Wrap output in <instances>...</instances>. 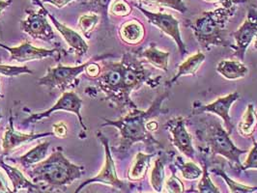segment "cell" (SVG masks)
I'll return each instance as SVG.
<instances>
[{
    "mask_svg": "<svg viewBox=\"0 0 257 193\" xmlns=\"http://www.w3.org/2000/svg\"><path fill=\"white\" fill-rule=\"evenodd\" d=\"M157 153H143L139 152L136 154L131 166L128 168L127 178L131 181L140 182L144 180L148 174L149 168L151 166V161Z\"/></svg>",
    "mask_w": 257,
    "mask_h": 193,
    "instance_id": "cell-21",
    "label": "cell"
},
{
    "mask_svg": "<svg viewBox=\"0 0 257 193\" xmlns=\"http://www.w3.org/2000/svg\"><path fill=\"white\" fill-rule=\"evenodd\" d=\"M205 54L202 52H197L186 58V60H184L181 64L178 65L177 72L174 75V77L166 82V87L169 89L181 77L195 76L199 68L205 62Z\"/></svg>",
    "mask_w": 257,
    "mask_h": 193,
    "instance_id": "cell-19",
    "label": "cell"
},
{
    "mask_svg": "<svg viewBox=\"0 0 257 193\" xmlns=\"http://www.w3.org/2000/svg\"><path fill=\"white\" fill-rule=\"evenodd\" d=\"M39 11L26 9V18L20 23L21 29L31 38L52 45L57 41V36L49 23L47 14L42 7L39 6Z\"/></svg>",
    "mask_w": 257,
    "mask_h": 193,
    "instance_id": "cell-12",
    "label": "cell"
},
{
    "mask_svg": "<svg viewBox=\"0 0 257 193\" xmlns=\"http://www.w3.org/2000/svg\"><path fill=\"white\" fill-rule=\"evenodd\" d=\"M101 67L100 76L94 79L95 86L87 87L85 94L96 98L99 92L103 93L104 97L101 101L122 112L138 107L131 98L133 92L143 85L154 89L161 84L162 76L153 77V73L134 52L124 53L120 61L102 60Z\"/></svg>",
    "mask_w": 257,
    "mask_h": 193,
    "instance_id": "cell-1",
    "label": "cell"
},
{
    "mask_svg": "<svg viewBox=\"0 0 257 193\" xmlns=\"http://www.w3.org/2000/svg\"><path fill=\"white\" fill-rule=\"evenodd\" d=\"M140 1L145 4L169 8L183 15L188 12V7L186 6L184 0H140Z\"/></svg>",
    "mask_w": 257,
    "mask_h": 193,
    "instance_id": "cell-32",
    "label": "cell"
},
{
    "mask_svg": "<svg viewBox=\"0 0 257 193\" xmlns=\"http://www.w3.org/2000/svg\"><path fill=\"white\" fill-rule=\"evenodd\" d=\"M256 34L257 8L251 5L247 10L244 23L232 34L235 45H230L229 47L233 51V56L240 61H244L246 51L252 44Z\"/></svg>",
    "mask_w": 257,
    "mask_h": 193,
    "instance_id": "cell-13",
    "label": "cell"
},
{
    "mask_svg": "<svg viewBox=\"0 0 257 193\" xmlns=\"http://www.w3.org/2000/svg\"><path fill=\"white\" fill-rule=\"evenodd\" d=\"M119 37L127 45H139L145 38V27L137 19L127 21L119 28Z\"/></svg>",
    "mask_w": 257,
    "mask_h": 193,
    "instance_id": "cell-22",
    "label": "cell"
},
{
    "mask_svg": "<svg viewBox=\"0 0 257 193\" xmlns=\"http://www.w3.org/2000/svg\"><path fill=\"white\" fill-rule=\"evenodd\" d=\"M26 172L33 182L44 186L46 192H66L68 186L84 175L85 168L71 162L63 148L56 147L49 157Z\"/></svg>",
    "mask_w": 257,
    "mask_h": 193,
    "instance_id": "cell-3",
    "label": "cell"
},
{
    "mask_svg": "<svg viewBox=\"0 0 257 193\" xmlns=\"http://www.w3.org/2000/svg\"><path fill=\"white\" fill-rule=\"evenodd\" d=\"M236 11L237 5L219 6L214 10L203 12L187 25L203 50L209 51L213 47H228L230 45L226 39V26Z\"/></svg>",
    "mask_w": 257,
    "mask_h": 193,
    "instance_id": "cell-5",
    "label": "cell"
},
{
    "mask_svg": "<svg viewBox=\"0 0 257 193\" xmlns=\"http://www.w3.org/2000/svg\"><path fill=\"white\" fill-rule=\"evenodd\" d=\"M74 1H77V0H42L43 3H49L52 4L54 7L61 9L64 8L65 6H67L68 4L74 2Z\"/></svg>",
    "mask_w": 257,
    "mask_h": 193,
    "instance_id": "cell-39",
    "label": "cell"
},
{
    "mask_svg": "<svg viewBox=\"0 0 257 193\" xmlns=\"http://www.w3.org/2000/svg\"><path fill=\"white\" fill-rule=\"evenodd\" d=\"M0 192H13V190L10 189L7 180L5 179V177L3 176V174L0 171Z\"/></svg>",
    "mask_w": 257,
    "mask_h": 193,
    "instance_id": "cell-40",
    "label": "cell"
},
{
    "mask_svg": "<svg viewBox=\"0 0 257 193\" xmlns=\"http://www.w3.org/2000/svg\"><path fill=\"white\" fill-rule=\"evenodd\" d=\"M206 2H210V3H214V4H220V6H234V5H238L239 3H244L246 2L247 0H204Z\"/></svg>",
    "mask_w": 257,
    "mask_h": 193,
    "instance_id": "cell-38",
    "label": "cell"
},
{
    "mask_svg": "<svg viewBox=\"0 0 257 193\" xmlns=\"http://www.w3.org/2000/svg\"><path fill=\"white\" fill-rule=\"evenodd\" d=\"M216 71L227 80H238L244 78L248 74V69L243 61L226 59L219 61Z\"/></svg>",
    "mask_w": 257,
    "mask_h": 193,
    "instance_id": "cell-24",
    "label": "cell"
},
{
    "mask_svg": "<svg viewBox=\"0 0 257 193\" xmlns=\"http://www.w3.org/2000/svg\"><path fill=\"white\" fill-rule=\"evenodd\" d=\"M97 137L102 143L104 150V162L101 171L93 178L81 182L75 192H80L86 186L93 183H102L104 185H108L119 192L130 193L134 191H141L142 186L137 181L123 180L119 179L116 171L115 162L112 156V151L109 146V141L106 136H104L102 131H97Z\"/></svg>",
    "mask_w": 257,
    "mask_h": 193,
    "instance_id": "cell-6",
    "label": "cell"
},
{
    "mask_svg": "<svg viewBox=\"0 0 257 193\" xmlns=\"http://www.w3.org/2000/svg\"><path fill=\"white\" fill-rule=\"evenodd\" d=\"M165 128L169 133L171 144L190 159H195L196 150L193 146V135L187 128V119L182 116L171 118L167 121Z\"/></svg>",
    "mask_w": 257,
    "mask_h": 193,
    "instance_id": "cell-14",
    "label": "cell"
},
{
    "mask_svg": "<svg viewBox=\"0 0 257 193\" xmlns=\"http://www.w3.org/2000/svg\"><path fill=\"white\" fill-rule=\"evenodd\" d=\"M133 12V6L126 0H115L111 3L109 7V14L119 17L126 18Z\"/></svg>",
    "mask_w": 257,
    "mask_h": 193,
    "instance_id": "cell-34",
    "label": "cell"
},
{
    "mask_svg": "<svg viewBox=\"0 0 257 193\" xmlns=\"http://www.w3.org/2000/svg\"><path fill=\"white\" fill-rule=\"evenodd\" d=\"M101 71H102V67H101V65L98 64V61H92L91 63L87 65L83 74L87 78H89L91 80H94L95 78H97L100 76Z\"/></svg>",
    "mask_w": 257,
    "mask_h": 193,
    "instance_id": "cell-36",
    "label": "cell"
},
{
    "mask_svg": "<svg viewBox=\"0 0 257 193\" xmlns=\"http://www.w3.org/2000/svg\"><path fill=\"white\" fill-rule=\"evenodd\" d=\"M251 139L253 141V145H252V148L248 151L247 157L242 163V171L249 170V169L257 170V141L253 139V137Z\"/></svg>",
    "mask_w": 257,
    "mask_h": 193,
    "instance_id": "cell-35",
    "label": "cell"
},
{
    "mask_svg": "<svg viewBox=\"0 0 257 193\" xmlns=\"http://www.w3.org/2000/svg\"><path fill=\"white\" fill-rule=\"evenodd\" d=\"M168 97L169 91L167 88V90L155 99L150 107L146 110H141L137 107L128 110L126 115L116 120L103 119L104 122L100 128L112 127L119 131V144L112 149L117 155L123 156L128 154L130 149L137 143H143L150 153H158L160 150L165 149L164 145L157 140L153 133L147 129L146 123L156 117L168 113V109L163 108V103Z\"/></svg>",
    "mask_w": 257,
    "mask_h": 193,
    "instance_id": "cell-2",
    "label": "cell"
},
{
    "mask_svg": "<svg viewBox=\"0 0 257 193\" xmlns=\"http://www.w3.org/2000/svg\"><path fill=\"white\" fill-rule=\"evenodd\" d=\"M0 48L6 52H9L10 59L9 62L25 63L29 61L43 60L47 58H54L55 61L59 62L63 57L70 53L64 49H52L47 50L43 48L34 47L30 42L25 41L18 47H8L0 43Z\"/></svg>",
    "mask_w": 257,
    "mask_h": 193,
    "instance_id": "cell-10",
    "label": "cell"
},
{
    "mask_svg": "<svg viewBox=\"0 0 257 193\" xmlns=\"http://www.w3.org/2000/svg\"><path fill=\"white\" fill-rule=\"evenodd\" d=\"M0 168L4 170L6 176L13 185V192L42 193L46 192L44 186L41 183L33 182L25 176V174L17 167L7 164L0 155Z\"/></svg>",
    "mask_w": 257,
    "mask_h": 193,
    "instance_id": "cell-17",
    "label": "cell"
},
{
    "mask_svg": "<svg viewBox=\"0 0 257 193\" xmlns=\"http://www.w3.org/2000/svg\"><path fill=\"white\" fill-rule=\"evenodd\" d=\"M257 112L253 103H248L244 110L242 120L239 122L237 130L243 137L252 138L256 130Z\"/></svg>",
    "mask_w": 257,
    "mask_h": 193,
    "instance_id": "cell-25",
    "label": "cell"
},
{
    "mask_svg": "<svg viewBox=\"0 0 257 193\" xmlns=\"http://www.w3.org/2000/svg\"><path fill=\"white\" fill-rule=\"evenodd\" d=\"M31 1L35 5L40 6L44 9V11H45V13L47 14L48 18L52 21L55 29L59 32V34L62 36V38L64 39L65 42L68 44L69 52L70 53H72V52L75 53L77 62L79 63L80 60L82 59V57L87 54L88 50H89V46L86 43V41L76 30L72 29L69 26H65L64 24L59 22L52 14L50 13L48 11V9H46L42 0H31Z\"/></svg>",
    "mask_w": 257,
    "mask_h": 193,
    "instance_id": "cell-15",
    "label": "cell"
},
{
    "mask_svg": "<svg viewBox=\"0 0 257 193\" xmlns=\"http://www.w3.org/2000/svg\"><path fill=\"white\" fill-rule=\"evenodd\" d=\"M101 22V17L98 14L90 12L88 14H84L78 18L77 26L81 32V34L84 36V38L91 39V35L93 31L95 30L96 26H98Z\"/></svg>",
    "mask_w": 257,
    "mask_h": 193,
    "instance_id": "cell-30",
    "label": "cell"
},
{
    "mask_svg": "<svg viewBox=\"0 0 257 193\" xmlns=\"http://www.w3.org/2000/svg\"><path fill=\"white\" fill-rule=\"evenodd\" d=\"M169 169L171 171V175L166 179L164 185V192L167 193H183L186 192L185 184L180 178L177 176V168L174 163L169 164Z\"/></svg>",
    "mask_w": 257,
    "mask_h": 193,
    "instance_id": "cell-31",
    "label": "cell"
},
{
    "mask_svg": "<svg viewBox=\"0 0 257 193\" xmlns=\"http://www.w3.org/2000/svg\"><path fill=\"white\" fill-rule=\"evenodd\" d=\"M3 98H4V96H3V95L1 94V92H0V100H1V99H3Z\"/></svg>",
    "mask_w": 257,
    "mask_h": 193,
    "instance_id": "cell-44",
    "label": "cell"
},
{
    "mask_svg": "<svg viewBox=\"0 0 257 193\" xmlns=\"http://www.w3.org/2000/svg\"><path fill=\"white\" fill-rule=\"evenodd\" d=\"M12 0H0V17L4 14V11L12 5Z\"/></svg>",
    "mask_w": 257,
    "mask_h": 193,
    "instance_id": "cell-42",
    "label": "cell"
},
{
    "mask_svg": "<svg viewBox=\"0 0 257 193\" xmlns=\"http://www.w3.org/2000/svg\"><path fill=\"white\" fill-rule=\"evenodd\" d=\"M33 71L27 66L0 64V75L4 77H16L22 75H32Z\"/></svg>",
    "mask_w": 257,
    "mask_h": 193,
    "instance_id": "cell-33",
    "label": "cell"
},
{
    "mask_svg": "<svg viewBox=\"0 0 257 193\" xmlns=\"http://www.w3.org/2000/svg\"><path fill=\"white\" fill-rule=\"evenodd\" d=\"M135 7L141 11V13L146 18L150 25L157 27L159 30L174 41L182 57H185V55L188 54V48L181 35L179 21L172 14L150 11L143 7L142 3L135 4Z\"/></svg>",
    "mask_w": 257,
    "mask_h": 193,
    "instance_id": "cell-8",
    "label": "cell"
},
{
    "mask_svg": "<svg viewBox=\"0 0 257 193\" xmlns=\"http://www.w3.org/2000/svg\"><path fill=\"white\" fill-rule=\"evenodd\" d=\"M202 155L200 157V161L202 164V175L200 177V180L198 181L196 188L194 190H190L188 192L199 193H220L219 187L212 181L210 178V172L208 166V160L206 154L201 153Z\"/></svg>",
    "mask_w": 257,
    "mask_h": 193,
    "instance_id": "cell-27",
    "label": "cell"
},
{
    "mask_svg": "<svg viewBox=\"0 0 257 193\" xmlns=\"http://www.w3.org/2000/svg\"><path fill=\"white\" fill-rule=\"evenodd\" d=\"M112 0H86L83 4L90 12L98 14L101 17V22L106 28L109 26V7Z\"/></svg>",
    "mask_w": 257,
    "mask_h": 193,
    "instance_id": "cell-28",
    "label": "cell"
},
{
    "mask_svg": "<svg viewBox=\"0 0 257 193\" xmlns=\"http://www.w3.org/2000/svg\"><path fill=\"white\" fill-rule=\"evenodd\" d=\"M210 172H212L216 176H219L222 180H224V182L227 184V186L229 188V192L252 193L257 191V186L244 185V184H242V183L233 180L225 173V171L223 169H221L219 166H215V167L212 168Z\"/></svg>",
    "mask_w": 257,
    "mask_h": 193,
    "instance_id": "cell-29",
    "label": "cell"
},
{
    "mask_svg": "<svg viewBox=\"0 0 257 193\" xmlns=\"http://www.w3.org/2000/svg\"><path fill=\"white\" fill-rule=\"evenodd\" d=\"M53 132H42V133H34V132H29V133H25L21 132L19 130L15 129L14 127V118L12 112L10 113L9 117V123L6 128V130L4 131V134L1 139V146H2V154L3 155H9L13 152L15 149L19 148L20 146L27 144L30 142L38 140L40 138L52 136Z\"/></svg>",
    "mask_w": 257,
    "mask_h": 193,
    "instance_id": "cell-16",
    "label": "cell"
},
{
    "mask_svg": "<svg viewBox=\"0 0 257 193\" xmlns=\"http://www.w3.org/2000/svg\"><path fill=\"white\" fill-rule=\"evenodd\" d=\"M146 128L150 131V132H155L157 131L159 129V123L157 121H155L153 119L149 120L147 123H146Z\"/></svg>",
    "mask_w": 257,
    "mask_h": 193,
    "instance_id": "cell-41",
    "label": "cell"
},
{
    "mask_svg": "<svg viewBox=\"0 0 257 193\" xmlns=\"http://www.w3.org/2000/svg\"><path fill=\"white\" fill-rule=\"evenodd\" d=\"M51 146V143L49 141L42 142L29 150L27 153H26L16 159L8 158L9 160L14 161L16 163H19L25 171H27L30 168L34 167L39 162L43 161L49 152V148Z\"/></svg>",
    "mask_w": 257,
    "mask_h": 193,
    "instance_id": "cell-23",
    "label": "cell"
},
{
    "mask_svg": "<svg viewBox=\"0 0 257 193\" xmlns=\"http://www.w3.org/2000/svg\"><path fill=\"white\" fill-rule=\"evenodd\" d=\"M241 98L239 92H233L226 96L219 97L212 103L203 104L199 101L193 102L191 116L209 113L219 117L224 125V128L231 134L234 124L230 116V108L234 103Z\"/></svg>",
    "mask_w": 257,
    "mask_h": 193,
    "instance_id": "cell-11",
    "label": "cell"
},
{
    "mask_svg": "<svg viewBox=\"0 0 257 193\" xmlns=\"http://www.w3.org/2000/svg\"><path fill=\"white\" fill-rule=\"evenodd\" d=\"M200 120V126L195 132L198 141L204 143L200 152L206 155H219L228 161L233 170L242 171L241 156L246 154L248 150L237 147L230 137V133L215 118L206 117Z\"/></svg>",
    "mask_w": 257,
    "mask_h": 193,
    "instance_id": "cell-4",
    "label": "cell"
},
{
    "mask_svg": "<svg viewBox=\"0 0 257 193\" xmlns=\"http://www.w3.org/2000/svg\"><path fill=\"white\" fill-rule=\"evenodd\" d=\"M1 119H2V113H1V109H0V121H1Z\"/></svg>",
    "mask_w": 257,
    "mask_h": 193,
    "instance_id": "cell-45",
    "label": "cell"
},
{
    "mask_svg": "<svg viewBox=\"0 0 257 193\" xmlns=\"http://www.w3.org/2000/svg\"><path fill=\"white\" fill-rule=\"evenodd\" d=\"M252 44H253V49H254V50H256L257 51V34L256 36H255L254 39H253V42H252Z\"/></svg>",
    "mask_w": 257,
    "mask_h": 193,
    "instance_id": "cell-43",
    "label": "cell"
},
{
    "mask_svg": "<svg viewBox=\"0 0 257 193\" xmlns=\"http://www.w3.org/2000/svg\"><path fill=\"white\" fill-rule=\"evenodd\" d=\"M82 104H83V101L77 93H75L73 90L66 91L64 93H62V96L58 99V101L56 103L53 104V106L46 111L30 114L25 120V124H35L42 120H45V119L51 117L56 111H66V112L74 113L75 115L77 116L81 129H82L80 138H83L82 134H83V132L85 133V131L88 129V128L84 124L83 118L81 115Z\"/></svg>",
    "mask_w": 257,
    "mask_h": 193,
    "instance_id": "cell-9",
    "label": "cell"
},
{
    "mask_svg": "<svg viewBox=\"0 0 257 193\" xmlns=\"http://www.w3.org/2000/svg\"><path fill=\"white\" fill-rule=\"evenodd\" d=\"M174 155V152H167L164 151V149L160 150L157 153V158L151 169L149 179L150 185L155 192H164V185L167 179L166 165L169 162L170 159H172Z\"/></svg>",
    "mask_w": 257,
    "mask_h": 193,
    "instance_id": "cell-18",
    "label": "cell"
},
{
    "mask_svg": "<svg viewBox=\"0 0 257 193\" xmlns=\"http://www.w3.org/2000/svg\"><path fill=\"white\" fill-rule=\"evenodd\" d=\"M139 57L143 58L154 68L165 73L168 71L170 52H164L158 49L156 43H151L148 48L133 51Z\"/></svg>",
    "mask_w": 257,
    "mask_h": 193,
    "instance_id": "cell-20",
    "label": "cell"
},
{
    "mask_svg": "<svg viewBox=\"0 0 257 193\" xmlns=\"http://www.w3.org/2000/svg\"><path fill=\"white\" fill-rule=\"evenodd\" d=\"M113 56V54L97 55L85 63L76 66H66L59 63L56 67L49 68L47 74L37 80V84L39 86H45L50 90L58 89L62 93L75 90L79 84L78 77L84 73L87 65L92 61H102Z\"/></svg>",
    "mask_w": 257,
    "mask_h": 193,
    "instance_id": "cell-7",
    "label": "cell"
},
{
    "mask_svg": "<svg viewBox=\"0 0 257 193\" xmlns=\"http://www.w3.org/2000/svg\"><path fill=\"white\" fill-rule=\"evenodd\" d=\"M173 163L177 168L178 171H180L181 176L183 179L187 180H199L202 175V168L197 165L193 159L184 160L183 156L181 155H174Z\"/></svg>",
    "mask_w": 257,
    "mask_h": 193,
    "instance_id": "cell-26",
    "label": "cell"
},
{
    "mask_svg": "<svg viewBox=\"0 0 257 193\" xmlns=\"http://www.w3.org/2000/svg\"><path fill=\"white\" fill-rule=\"evenodd\" d=\"M53 134L57 138H66L68 136V127L64 122H58L52 126Z\"/></svg>",
    "mask_w": 257,
    "mask_h": 193,
    "instance_id": "cell-37",
    "label": "cell"
}]
</instances>
